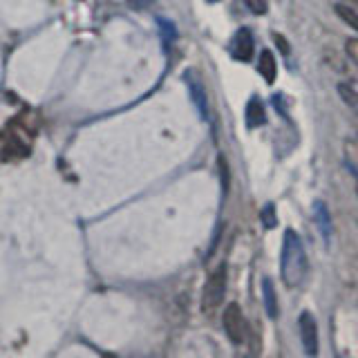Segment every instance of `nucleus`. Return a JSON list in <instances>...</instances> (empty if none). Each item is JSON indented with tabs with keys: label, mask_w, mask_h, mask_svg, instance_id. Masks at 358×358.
Instances as JSON below:
<instances>
[{
	"label": "nucleus",
	"mask_w": 358,
	"mask_h": 358,
	"mask_svg": "<svg viewBox=\"0 0 358 358\" xmlns=\"http://www.w3.org/2000/svg\"><path fill=\"white\" fill-rule=\"evenodd\" d=\"M208 3H217V0H208Z\"/></svg>",
	"instance_id": "nucleus-21"
},
{
	"label": "nucleus",
	"mask_w": 358,
	"mask_h": 358,
	"mask_svg": "<svg viewBox=\"0 0 358 358\" xmlns=\"http://www.w3.org/2000/svg\"><path fill=\"white\" fill-rule=\"evenodd\" d=\"M222 327H224V331H227L229 341H231L233 345L244 343L246 322H244V313H242L240 305H235V302H231V305L224 307V311H222Z\"/></svg>",
	"instance_id": "nucleus-3"
},
{
	"label": "nucleus",
	"mask_w": 358,
	"mask_h": 358,
	"mask_svg": "<svg viewBox=\"0 0 358 358\" xmlns=\"http://www.w3.org/2000/svg\"><path fill=\"white\" fill-rule=\"evenodd\" d=\"M313 220H316L322 238L329 240L331 238V220H329V210L322 201H313Z\"/></svg>",
	"instance_id": "nucleus-9"
},
{
	"label": "nucleus",
	"mask_w": 358,
	"mask_h": 358,
	"mask_svg": "<svg viewBox=\"0 0 358 358\" xmlns=\"http://www.w3.org/2000/svg\"><path fill=\"white\" fill-rule=\"evenodd\" d=\"M300 338H302V347H305V352L309 356L318 354V324L309 311H305L300 316Z\"/></svg>",
	"instance_id": "nucleus-4"
},
{
	"label": "nucleus",
	"mask_w": 358,
	"mask_h": 358,
	"mask_svg": "<svg viewBox=\"0 0 358 358\" xmlns=\"http://www.w3.org/2000/svg\"><path fill=\"white\" fill-rule=\"evenodd\" d=\"M186 85L190 87V96H193L195 106H197V110H199V115L206 119V117H208V108H206L204 85H201V81L195 76V72H193V70H188V74H186Z\"/></svg>",
	"instance_id": "nucleus-6"
},
{
	"label": "nucleus",
	"mask_w": 358,
	"mask_h": 358,
	"mask_svg": "<svg viewBox=\"0 0 358 358\" xmlns=\"http://www.w3.org/2000/svg\"><path fill=\"white\" fill-rule=\"evenodd\" d=\"M159 27H162V34H164V41H175V36H177V31H175V25L171 20H164V18H159Z\"/></svg>",
	"instance_id": "nucleus-15"
},
{
	"label": "nucleus",
	"mask_w": 358,
	"mask_h": 358,
	"mask_svg": "<svg viewBox=\"0 0 358 358\" xmlns=\"http://www.w3.org/2000/svg\"><path fill=\"white\" fill-rule=\"evenodd\" d=\"M246 7H249L253 14L262 16V14H266L268 3H266V0H246Z\"/></svg>",
	"instance_id": "nucleus-16"
},
{
	"label": "nucleus",
	"mask_w": 358,
	"mask_h": 358,
	"mask_svg": "<svg viewBox=\"0 0 358 358\" xmlns=\"http://www.w3.org/2000/svg\"><path fill=\"white\" fill-rule=\"evenodd\" d=\"M266 123V110L262 106V101L253 96L249 101V106H246V126L249 128H260Z\"/></svg>",
	"instance_id": "nucleus-7"
},
{
	"label": "nucleus",
	"mask_w": 358,
	"mask_h": 358,
	"mask_svg": "<svg viewBox=\"0 0 358 358\" xmlns=\"http://www.w3.org/2000/svg\"><path fill=\"white\" fill-rule=\"evenodd\" d=\"M345 157H347V162H350L352 171H358V141L350 139L345 143Z\"/></svg>",
	"instance_id": "nucleus-13"
},
{
	"label": "nucleus",
	"mask_w": 358,
	"mask_h": 358,
	"mask_svg": "<svg viewBox=\"0 0 358 358\" xmlns=\"http://www.w3.org/2000/svg\"><path fill=\"white\" fill-rule=\"evenodd\" d=\"M262 294H264V307H266V313L271 318L278 316V298H275V289H273V282L268 278L262 280Z\"/></svg>",
	"instance_id": "nucleus-10"
},
{
	"label": "nucleus",
	"mask_w": 358,
	"mask_h": 358,
	"mask_svg": "<svg viewBox=\"0 0 358 358\" xmlns=\"http://www.w3.org/2000/svg\"><path fill=\"white\" fill-rule=\"evenodd\" d=\"M260 217H262V222H264V227H266V229H273V227H275V222H278V220H275V208H273V204H266V206L262 208V215H260Z\"/></svg>",
	"instance_id": "nucleus-14"
},
{
	"label": "nucleus",
	"mask_w": 358,
	"mask_h": 358,
	"mask_svg": "<svg viewBox=\"0 0 358 358\" xmlns=\"http://www.w3.org/2000/svg\"><path fill=\"white\" fill-rule=\"evenodd\" d=\"M345 5H350V7H354V9H358V0H343Z\"/></svg>",
	"instance_id": "nucleus-20"
},
{
	"label": "nucleus",
	"mask_w": 358,
	"mask_h": 358,
	"mask_svg": "<svg viewBox=\"0 0 358 358\" xmlns=\"http://www.w3.org/2000/svg\"><path fill=\"white\" fill-rule=\"evenodd\" d=\"M345 50H347V56L358 65V38H350L345 43Z\"/></svg>",
	"instance_id": "nucleus-17"
},
{
	"label": "nucleus",
	"mask_w": 358,
	"mask_h": 358,
	"mask_svg": "<svg viewBox=\"0 0 358 358\" xmlns=\"http://www.w3.org/2000/svg\"><path fill=\"white\" fill-rule=\"evenodd\" d=\"M233 56L238 61H251V56H253V36H251V31L242 27L238 34H235V38H233Z\"/></svg>",
	"instance_id": "nucleus-5"
},
{
	"label": "nucleus",
	"mask_w": 358,
	"mask_h": 358,
	"mask_svg": "<svg viewBox=\"0 0 358 358\" xmlns=\"http://www.w3.org/2000/svg\"><path fill=\"white\" fill-rule=\"evenodd\" d=\"M128 3H130L132 7H145L148 3H152V0H128Z\"/></svg>",
	"instance_id": "nucleus-19"
},
{
	"label": "nucleus",
	"mask_w": 358,
	"mask_h": 358,
	"mask_svg": "<svg viewBox=\"0 0 358 358\" xmlns=\"http://www.w3.org/2000/svg\"><path fill=\"white\" fill-rule=\"evenodd\" d=\"M280 273L289 289H298L309 273V260L305 253V244H302L300 235L296 231L285 233L282 242V260H280Z\"/></svg>",
	"instance_id": "nucleus-1"
},
{
	"label": "nucleus",
	"mask_w": 358,
	"mask_h": 358,
	"mask_svg": "<svg viewBox=\"0 0 358 358\" xmlns=\"http://www.w3.org/2000/svg\"><path fill=\"white\" fill-rule=\"evenodd\" d=\"M217 166H220V171H222L224 193H227V190H229V179H231V175H229V166H227V159H224V157H220V159H217Z\"/></svg>",
	"instance_id": "nucleus-18"
},
{
	"label": "nucleus",
	"mask_w": 358,
	"mask_h": 358,
	"mask_svg": "<svg viewBox=\"0 0 358 358\" xmlns=\"http://www.w3.org/2000/svg\"><path fill=\"white\" fill-rule=\"evenodd\" d=\"M257 70L264 76L266 83H273L275 81V74H278V65H275V56L271 50H264L257 59Z\"/></svg>",
	"instance_id": "nucleus-8"
},
{
	"label": "nucleus",
	"mask_w": 358,
	"mask_h": 358,
	"mask_svg": "<svg viewBox=\"0 0 358 358\" xmlns=\"http://www.w3.org/2000/svg\"><path fill=\"white\" fill-rule=\"evenodd\" d=\"M336 14H338L347 25L358 31V11L350 5H336Z\"/></svg>",
	"instance_id": "nucleus-12"
},
{
	"label": "nucleus",
	"mask_w": 358,
	"mask_h": 358,
	"mask_svg": "<svg viewBox=\"0 0 358 358\" xmlns=\"http://www.w3.org/2000/svg\"><path fill=\"white\" fill-rule=\"evenodd\" d=\"M224 291H227V268L220 266L208 275L204 291H201V309H204V313H213L220 307V302L224 300Z\"/></svg>",
	"instance_id": "nucleus-2"
},
{
	"label": "nucleus",
	"mask_w": 358,
	"mask_h": 358,
	"mask_svg": "<svg viewBox=\"0 0 358 358\" xmlns=\"http://www.w3.org/2000/svg\"><path fill=\"white\" fill-rule=\"evenodd\" d=\"M338 94L354 112H358V85L356 83H341L338 85Z\"/></svg>",
	"instance_id": "nucleus-11"
}]
</instances>
